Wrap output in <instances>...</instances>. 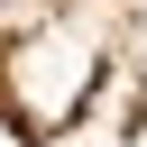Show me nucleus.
I'll list each match as a JSON object with an SVG mask.
<instances>
[{"label": "nucleus", "instance_id": "nucleus-1", "mask_svg": "<svg viewBox=\"0 0 147 147\" xmlns=\"http://www.w3.org/2000/svg\"><path fill=\"white\" fill-rule=\"evenodd\" d=\"M0 147H147V0H0Z\"/></svg>", "mask_w": 147, "mask_h": 147}]
</instances>
